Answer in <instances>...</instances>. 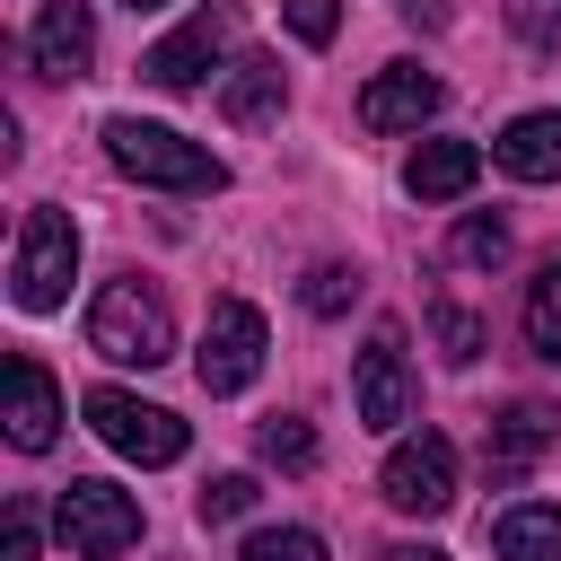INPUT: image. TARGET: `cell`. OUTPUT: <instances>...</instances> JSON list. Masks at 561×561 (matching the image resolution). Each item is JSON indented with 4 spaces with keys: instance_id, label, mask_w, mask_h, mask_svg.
<instances>
[{
    "instance_id": "obj_11",
    "label": "cell",
    "mask_w": 561,
    "mask_h": 561,
    "mask_svg": "<svg viewBox=\"0 0 561 561\" xmlns=\"http://www.w3.org/2000/svg\"><path fill=\"white\" fill-rule=\"evenodd\" d=\"M351 403H359L368 430H394V421L412 412V377H403V333H394V324L368 333V351H359V368H351Z\"/></svg>"
},
{
    "instance_id": "obj_30",
    "label": "cell",
    "mask_w": 561,
    "mask_h": 561,
    "mask_svg": "<svg viewBox=\"0 0 561 561\" xmlns=\"http://www.w3.org/2000/svg\"><path fill=\"white\" fill-rule=\"evenodd\" d=\"M123 9H167V0H123Z\"/></svg>"
},
{
    "instance_id": "obj_27",
    "label": "cell",
    "mask_w": 561,
    "mask_h": 561,
    "mask_svg": "<svg viewBox=\"0 0 561 561\" xmlns=\"http://www.w3.org/2000/svg\"><path fill=\"white\" fill-rule=\"evenodd\" d=\"M0 561H35V508L9 500V526H0Z\"/></svg>"
},
{
    "instance_id": "obj_21",
    "label": "cell",
    "mask_w": 561,
    "mask_h": 561,
    "mask_svg": "<svg viewBox=\"0 0 561 561\" xmlns=\"http://www.w3.org/2000/svg\"><path fill=\"white\" fill-rule=\"evenodd\" d=\"M263 465L307 473V465H316V430H307L298 412H272V421H263Z\"/></svg>"
},
{
    "instance_id": "obj_26",
    "label": "cell",
    "mask_w": 561,
    "mask_h": 561,
    "mask_svg": "<svg viewBox=\"0 0 561 561\" xmlns=\"http://www.w3.org/2000/svg\"><path fill=\"white\" fill-rule=\"evenodd\" d=\"M508 26L543 53H561V0H508Z\"/></svg>"
},
{
    "instance_id": "obj_2",
    "label": "cell",
    "mask_w": 561,
    "mask_h": 561,
    "mask_svg": "<svg viewBox=\"0 0 561 561\" xmlns=\"http://www.w3.org/2000/svg\"><path fill=\"white\" fill-rule=\"evenodd\" d=\"M105 158H114L131 184H158V193H219V184H228V167H219L202 140H184V131H167V123H140V114H114V123H105Z\"/></svg>"
},
{
    "instance_id": "obj_23",
    "label": "cell",
    "mask_w": 561,
    "mask_h": 561,
    "mask_svg": "<svg viewBox=\"0 0 561 561\" xmlns=\"http://www.w3.org/2000/svg\"><path fill=\"white\" fill-rule=\"evenodd\" d=\"M254 500H263V491H254V473H219V482H202V500H193V508H202V526H228V517H245Z\"/></svg>"
},
{
    "instance_id": "obj_8",
    "label": "cell",
    "mask_w": 561,
    "mask_h": 561,
    "mask_svg": "<svg viewBox=\"0 0 561 561\" xmlns=\"http://www.w3.org/2000/svg\"><path fill=\"white\" fill-rule=\"evenodd\" d=\"M228 44H237V0H210V9H193L175 35H158V44L140 53V79H149V88H202V70H210Z\"/></svg>"
},
{
    "instance_id": "obj_4",
    "label": "cell",
    "mask_w": 561,
    "mask_h": 561,
    "mask_svg": "<svg viewBox=\"0 0 561 561\" xmlns=\"http://www.w3.org/2000/svg\"><path fill=\"white\" fill-rule=\"evenodd\" d=\"M53 526H61V543L79 561H114V552L140 543V500L114 491V482H61L53 491Z\"/></svg>"
},
{
    "instance_id": "obj_20",
    "label": "cell",
    "mask_w": 561,
    "mask_h": 561,
    "mask_svg": "<svg viewBox=\"0 0 561 561\" xmlns=\"http://www.w3.org/2000/svg\"><path fill=\"white\" fill-rule=\"evenodd\" d=\"M447 254H456V263H473V272L508 263V219H491V210H465V219H456V237H447Z\"/></svg>"
},
{
    "instance_id": "obj_28",
    "label": "cell",
    "mask_w": 561,
    "mask_h": 561,
    "mask_svg": "<svg viewBox=\"0 0 561 561\" xmlns=\"http://www.w3.org/2000/svg\"><path fill=\"white\" fill-rule=\"evenodd\" d=\"M386 561H447V552H421V543H394Z\"/></svg>"
},
{
    "instance_id": "obj_18",
    "label": "cell",
    "mask_w": 561,
    "mask_h": 561,
    "mask_svg": "<svg viewBox=\"0 0 561 561\" xmlns=\"http://www.w3.org/2000/svg\"><path fill=\"white\" fill-rule=\"evenodd\" d=\"M430 333H438V359H447V368H473V359H482V342H491V333H482V316H473V307H456V298H438V307H430Z\"/></svg>"
},
{
    "instance_id": "obj_13",
    "label": "cell",
    "mask_w": 561,
    "mask_h": 561,
    "mask_svg": "<svg viewBox=\"0 0 561 561\" xmlns=\"http://www.w3.org/2000/svg\"><path fill=\"white\" fill-rule=\"evenodd\" d=\"M0 421H9V447H18V456H44V447H53V430H61V386L44 377V359H26V351L9 359V412H0Z\"/></svg>"
},
{
    "instance_id": "obj_19",
    "label": "cell",
    "mask_w": 561,
    "mask_h": 561,
    "mask_svg": "<svg viewBox=\"0 0 561 561\" xmlns=\"http://www.w3.org/2000/svg\"><path fill=\"white\" fill-rule=\"evenodd\" d=\"M526 342H535L543 359H561V263H543V272L526 280Z\"/></svg>"
},
{
    "instance_id": "obj_1",
    "label": "cell",
    "mask_w": 561,
    "mask_h": 561,
    "mask_svg": "<svg viewBox=\"0 0 561 561\" xmlns=\"http://www.w3.org/2000/svg\"><path fill=\"white\" fill-rule=\"evenodd\" d=\"M88 351L114 359V368H158V359H175V316H167V298H158L140 272L105 280L96 307H88Z\"/></svg>"
},
{
    "instance_id": "obj_5",
    "label": "cell",
    "mask_w": 561,
    "mask_h": 561,
    "mask_svg": "<svg viewBox=\"0 0 561 561\" xmlns=\"http://www.w3.org/2000/svg\"><path fill=\"white\" fill-rule=\"evenodd\" d=\"M263 307H245V298H219L210 307V324H202V351H193V377H202V394H245L254 377H263Z\"/></svg>"
},
{
    "instance_id": "obj_29",
    "label": "cell",
    "mask_w": 561,
    "mask_h": 561,
    "mask_svg": "<svg viewBox=\"0 0 561 561\" xmlns=\"http://www.w3.org/2000/svg\"><path fill=\"white\" fill-rule=\"evenodd\" d=\"M403 9H421V18H438V0H403Z\"/></svg>"
},
{
    "instance_id": "obj_24",
    "label": "cell",
    "mask_w": 561,
    "mask_h": 561,
    "mask_svg": "<svg viewBox=\"0 0 561 561\" xmlns=\"http://www.w3.org/2000/svg\"><path fill=\"white\" fill-rule=\"evenodd\" d=\"M237 561H324V535H307V526H272V535H254Z\"/></svg>"
},
{
    "instance_id": "obj_7",
    "label": "cell",
    "mask_w": 561,
    "mask_h": 561,
    "mask_svg": "<svg viewBox=\"0 0 561 561\" xmlns=\"http://www.w3.org/2000/svg\"><path fill=\"white\" fill-rule=\"evenodd\" d=\"M377 491H386L403 517H438V508H456V447H447L438 430L394 438L386 465H377Z\"/></svg>"
},
{
    "instance_id": "obj_12",
    "label": "cell",
    "mask_w": 561,
    "mask_h": 561,
    "mask_svg": "<svg viewBox=\"0 0 561 561\" xmlns=\"http://www.w3.org/2000/svg\"><path fill=\"white\" fill-rule=\"evenodd\" d=\"M438 96H447V88H438L421 61H386V70L359 88V123H368V131H421V123L438 114Z\"/></svg>"
},
{
    "instance_id": "obj_3",
    "label": "cell",
    "mask_w": 561,
    "mask_h": 561,
    "mask_svg": "<svg viewBox=\"0 0 561 561\" xmlns=\"http://www.w3.org/2000/svg\"><path fill=\"white\" fill-rule=\"evenodd\" d=\"M70 272H79V228L70 210H26L18 219V254H9V289L26 316H53L70 298Z\"/></svg>"
},
{
    "instance_id": "obj_9",
    "label": "cell",
    "mask_w": 561,
    "mask_h": 561,
    "mask_svg": "<svg viewBox=\"0 0 561 561\" xmlns=\"http://www.w3.org/2000/svg\"><path fill=\"white\" fill-rule=\"evenodd\" d=\"M552 447H561V412H552V403H508V412L482 430V473L508 491V482H526Z\"/></svg>"
},
{
    "instance_id": "obj_10",
    "label": "cell",
    "mask_w": 561,
    "mask_h": 561,
    "mask_svg": "<svg viewBox=\"0 0 561 561\" xmlns=\"http://www.w3.org/2000/svg\"><path fill=\"white\" fill-rule=\"evenodd\" d=\"M26 61H35L44 79H88V61H96V18H88V0H44L35 26H26Z\"/></svg>"
},
{
    "instance_id": "obj_22",
    "label": "cell",
    "mask_w": 561,
    "mask_h": 561,
    "mask_svg": "<svg viewBox=\"0 0 561 561\" xmlns=\"http://www.w3.org/2000/svg\"><path fill=\"white\" fill-rule=\"evenodd\" d=\"M298 298H307V316H342V307L359 298V272H351V263H316Z\"/></svg>"
},
{
    "instance_id": "obj_15",
    "label": "cell",
    "mask_w": 561,
    "mask_h": 561,
    "mask_svg": "<svg viewBox=\"0 0 561 561\" xmlns=\"http://www.w3.org/2000/svg\"><path fill=\"white\" fill-rule=\"evenodd\" d=\"M473 175H482V149H473V140H421V149L403 158L412 202H456V193H473Z\"/></svg>"
},
{
    "instance_id": "obj_14",
    "label": "cell",
    "mask_w": 561,
    "mask_h": 561,
    "mask_svg": "<svg viewBox=\"0 0 561 561\" xmlns=\"http://www.w3.org/2000/svg\"><path fill=\"white\" fill-rule=\"evenodd\" d=\"M491 158H500V175H517V184H561V105L517 114V123L491 140Z\"/></svg>"
},
{
    "instance_id": "obj_17",
    "label": "cell",
    "mask_w": 561,
    "mask_h": 561,
    "mask_svg": "<svg viewBox=\"0 0 561 561\" xmlns=\"http://www.w3.org/2000/svg\"><path fill=\"white\" fill-rule=\"evenodd\" d=\"M280 61H263V53H245L237 70H228V88H219V114L237 123V131H254V123H272L280 114Z\"/></svg>"
},
{
    "instance_id": "obj_6",
    "label": "cell",
    "mask_w": 561,
    "mask_h": 561,
    "mask_svg": "<svg viewBox=\"0 0 561 561\" xmlns=\"http://www.w3.org/2000/svg\"><path fill=\"white\" fill-rule=\"evenodd\" d=\"M79 412H88V430H96L114 456H131V465H175V456H184V421H175L167 403H140V394H123V386H96Z\"/></svg>"
},
{
    "instance_id": "obj_25",
    "label": "cell",
    "mask_w": 561,
    "mask_h": 561,
    "mask_svg": "<svg viewBox=\"0 0 561 561\" xmlns=\"http://www.w3.org/2000/svg\"><path fill=\"white\" fill-rule=\"evenodd\" d=\"M280 18H289V35H298V44H333L342 0H280Z\"/></svg>"
},
{
    "instance_id": "obj_16",
    "label": "cell",
    "mask_w": 561,
    "mask_h": 561,
    "mask_svg": "<svg viewBox=\"0 0 561 561\" xmlns=\"http://www.w3.org/2000/svg\"><path fill=\"white\" fill-rule=\"evenodd\" d=\"M491 552L500 561H561V508L552 500H517L491 517Z\"/></svg>"
}]
</instances>
